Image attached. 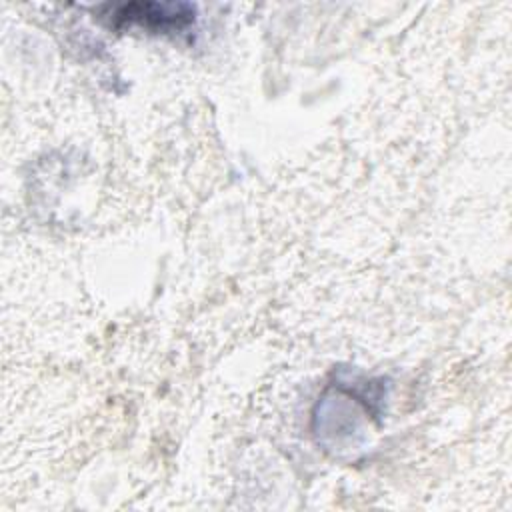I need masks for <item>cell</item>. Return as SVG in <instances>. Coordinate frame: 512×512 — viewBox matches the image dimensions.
Returning a JSON list of instances; mask_svg holds the SVG:
<instances>
[{"label":"cell","mask_w":512,"mask_h":512,"mask_svg":"<svg viewBox=\"0 0 512 512\" xmlns=\"http://www.w3.org/2000/svg\"><path fill=\"white\" fill-rule=\"evenodd\" d=\"M102 20L110 28H142L148 32H180L194 22V8L190 4L172 2H128L106 4L98 8Z\"/></svg>","instance_id":"1"}]
</instances>
